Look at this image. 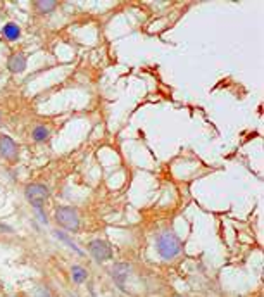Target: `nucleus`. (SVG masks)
Instances as JSON below:
<instances>
[{
	"label": "nucleus",
	"instance_id": "nucleus-9",
	"mask_svg": "<svg viewBox=\"0 0 264 297\" xmlns=\"http://www.w3.org/2000/svg\"><path fill=\"white\" fill-rule=\"evenodd\" d=\"M33 7L40 14H47V12H52V10L57 7V2H55V0H35Z\"/></svg>",
	"mask_w": 264,
	"mask_h": 297
},
{
	"label": "nucleus",
	"instance_id": "nucleus-4",
	"mask_svg": "<svg viewBox=\"0 0 264 297\" xmlns=\"http://www.w3.org/2000/svg\"><path fill=\"white\" fill-rule=\"evenodd\" d=\"M90 253L98 263L102 261H107L112 257V251H111V246H109L105 240H93L90 244Z\"/></svg>",
	"mask_w": 264,
	"mask_h": 297
},
{
	"label": "nucleus",
	"instance_id": "nucleus-6",
	"mask_svg": "<svg viewBox=\"0 0 264 297\" xmlns=\"http://www.w3.org/2000/svg\"><path fill=\"white\" fill-rule=\"evenodd\" d=\"M26 55L24 54H12L9 57V61H7V68H9L10 73H14V75H19V73H23L24 69H26Z\"/></svg>",
	"mask_w": 264,
	"mask_h": 297
},
{
	"label": "nucleus",
	"instance_id": "nucleus-2",
	"mask_svg": "<svg viewBox=\"0 0 264 297\" xmlns=\"http://www.w3.org/2000/svg\"><path fill=\"white\" fill-rule=\"evenodd\" d=\"M24 195H26L28 202H30L31 206H33L37 211H42V208H44V204L47 202L48 195H50V192H48V188L45 187V185L42 183H31L26 187V190H24Z\"/></svg>",
	"mask_w": 264,
	"mask_h": 297
},
{
	"label": "nucleus",
	"instance_id": "nucleus-1",
	"mask_svg": "<svg viewBox=\"0 0 264 297\" xmlns=\"http://www.w3.org/2000/svg\"><path fill=\"white\" fill-rule=\"evenodd\" d=\"M156 246L161 257H164V259H173V257H176L179 254V251H181V240H179L171 230H164V232L159 233V237H157Z\"/></svg>",
	"mask_w": 264,
	"mask_h": 297
},
{
	"label": "nucleus",
	"instance_id": "nucleus-13",
	"mask_svg": "<svg viewBox=\"0 0 264 297\" xmlns=\"http://www.w3.org/2000/svg\"><path fill=\"white\" fill-rule=\"evenodd\" d=\"M0 120H2V114H0Z\"/></svg>",
	"mask_w": 264,
	"mask_h": 297
},
{
	"label": "nucleus",
	"instance_id": "nucleus-11",
	"mask_svg": "<svg viewBox=\"0 0 264 297\" xmlns=\"http://www.w3.org/2000/svg\"><path fill=\"white\" fill-rule=\"evenodd\" d=\"M31 135H33V140L35 142H45L48 138V135H50V131H48L47 127H42V125H40V127L35 128L33 133H31Z\"/></svg>",
	"mask_w": 264,
	"mask_h": 297
},
{
	"label": "nucleus",
	"instance_id": "nucleus-10",
	"mask_svg": "<svg viewBox=\"0 0 264 297\" xmlns=\"http://www.w3.org/2000/svg\"><path fill=\"white\" fill-rule=\"evenodd\" d=\"M87 277H88V273H87L85 268H82V266H73L71 268V278H73L75 284H83V282L87 280Z\"/></svg>",
	"mask_w": 264,
	"mask_h": 297
},
{
	"label": "nucleus",
	"instance_id": "nucleus-8",
	"mask_svg": "<svg viewBox=\"0 0 264 297\" xmlns=\"http://www.w3.org/2000/svg\"><path fill=\"white\" fill-rule=\"evenodd\" d=\"M2 35H3V38H5V40L14 42V40H17V38L21 37V28L17 26L16 23H5V24H3V28H2Z\"/></svg>",
	"mask_w": 264,
	"mask_h": 297
},
{
	"label": "nucleus",
	"instance_id": "nucleus-5",
	"mask_svg": "<svg viewBox=\"0 0 264 297\" xmlns=\"http://www.w3.org/2000/svg\"><path fill=\"white\" fill-rule=\"evenodd\" d=\"M0 154H2V157H5V159H10V161L17 159V145L16 142L10 137H7V135L0 137Z\"/></svg>",
	"mask_w": 264,
	"mask_h": 297
},
{
	"label": "nucleus",
	"instance_id": "nucleus-12",
	"mask_svg": "<svg viewBox=\"0 0 264 297\" xmlns=\"http://www.w3.org/2000/svg\"><path fill=\"white\" fill-rule=\"evenodd\" d=\"M54 235H55V237H57V239L64 240V242H66V244H68V246H69V247H71V249H75V251H76V253H78V254H83V253H82V251H80V249H78V247H76V244H73V240H71V239H69V237H68V235H66V233H62V232H59V230H55V232H54Z\"/></svg>",
	"mask_w": 264,
	"mask_h": 297
},
{
	"label": "nucleus",
	"instance_id": "nucleus-7",
	"mask_svg": "<svg viewBox=\"0 0 264 297\" xmlns=\"http://www.w3.org/2000/svg\"><path fill=\"white\" fill-rule=\"evenodd\" d=\"M130 264L126 263H118L114 264V268H112V278L116 280V284H118L119 289H125V280L126 277L130 275Z\"/></svg>",
	"mask_w": 264,
	"mask_h": 297
},
{
	"label": "nucleus",
	"instance_id": "nucleus-3",
	"mask_svg": "<svg viewBox=\"0 0 264 297\" xmlns=\"http://www.w3.org/2000/svg\"><path fill=\"white\" fill-rule=\"evenodd\" d=\"M55 221L66 230L71 232H78L80 230V216L78 211L73 208H57L55 211Z\"/></svg>",
	"mask_w": 264,
	"mask_h": 297
}]
</instances>
